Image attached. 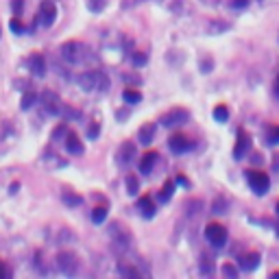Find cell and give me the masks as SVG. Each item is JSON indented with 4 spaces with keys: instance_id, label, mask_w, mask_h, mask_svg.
Masks as SVG:
<instances>
[{
    "instance_id": "6da1fadb",
    "label": "cell",
    "mask_w": 279,
    "mask_h": 279,
    "mask_svg": "<svg viewBox=\"0 0 279 279\" xmlns=\"http://www.w3.org/2000/svg\"><path fill=\"white\" fill-rule=\"evenodd\" d=\"M76 83L83 92H107L109 79L105 76L103 70H85L76 76Z\"/></svg>"
},
{
    "instance_id": "7a4b0ae2",
    "label": "cell",
    "mask_w": 279,
    "mask_h": 279,
    "mask_svg": "<svg viewBox=\"0 0 279 279\" xmlns=\"http://www.w3.org/2000/svg\"><path fill=\"white\" fill-rule=\"evenodd\" d=\"M188 120H190V111L183 109V107H175V109L166 111V114L159 118V122H162L166 129H177V127H181V124H186Z\"/></svg>"
},
{
    "instance_id": "3957f363",
    "label": "cell",
    "mask_w": 279,
    "mask_h": 279,
    "mask_svg": "<svg viewBox=\"0 0 279 279\" xmlns=\"http://www.w3.org/2000/svg\"><path fill=\"white\" fill-rule=\"evenodd\" d=\"M205 238H207V242H210V245L221 249V247L227 245V238H229L227 227H225V225H221V223H210L205 227Z\"/></svg>"
},
{
    "instance_id": "277c9868",
    "label": "cell",
    "mask_w": 279,
    "mask_h": 279,
    "mask_svg": "<svg viewBox=\"0 0 279 279\" xmlns=\"http://www.w3.org/2000/svg\"><path fill=\"white\" fill-rule=\"evenodd\" d=\"M57 269L68 277L76 275V271H79V258H76V253L74 251H61L57 255Z\"/></svg>"
},
{
    "instance_id": "5b68a950",
    "label": "cell",
    "mask_w": 279,
    "mask_h": 279,
    "mask_svg": "<svg viewBox=\"0 0 279 279\" xmlns=\"http://www.w3.org/2000/svg\"><path fill=\"white\" fill-rule=\"evenodd\" d=\"M247 181H249V186L253 188V192L260 194V197L266 194V190L271 186L269 175L262 173V170H247Z\"/></svg>"
},
{
    "instance_id": "8992f818",
    "label": "cell",
    "mask_w": 279,
    "mask_h": 279,
    "mask_svg": "<svg viewBox=\"0 0 279 279\" xmlns=\"http://www.w3.org/2000/svg\"><path fill=\"white\" fill-rule=\"evenodd\" d=\"M55 20H57V7H55V2L52 0H44V2L39 4V11H37V22L44 28H48L55 24Z\"/></svg>"
},
{
    "instance_id": "52a82bcc",
    "label": "cell",
    "mask_w": 279,
    "mask_h": 279,
    "mask_svg": "<svg viewBox=\"0 0 279 279\" xmlns=\"http://www.w3.org/2000/svg\"><path fill=\"white\" fill-rule=\"evenodd\" d=\"M83 50H85V46L79 44V41H66V44L61 46V57L66 59L68 63H79L83 61Z\"/></svg>"
},
{
    "instance_id": "ba28073f",
    "label": "cell",
    "mask_w": 279,
    "mask_h": 279,
    "mask_svg": "<svg viewBox=\"0 0 279 279\" xmlns=\"http://www.w3.org/2000/svg\"><path fill=\"white\" fill-rule=\"evenodd\" d=\"M109 236L114 238V245L120 249V251H129V247L133 245V238L122 229V225H118V223H114L109 227Z\"/></svg>"
},
{
    "instance_id": "9c48e42d",
    "label": "cell",
    "mask_w": 279,
    "mask_h": 279,
    "mask_svg": "<svg viewBox=\"0 0 279 279\" xmlns=\"http://www.w3.org/2000/svg\"><path fill=\"white\" fill-rule=\"evenodd\" d=\"M41 105H44L46 114H50V116H61V111H63V103H61V98H59L55 92H44L41 94Z\"/></svg>"
},
{
    "instance_id": "30bf717a",
    "label": "cell",
    "mask_w": 279,
    "mask_h": 279,
    "mask_svg": "<svg viewBox=\"0 0 279 279\" xmlns=\"http://www.w3.org/2000/svg\"><path fill=\"white\" fill-rule=\"evenodd\" d=\"M168 146H170L173 153H188V151L194 148V142L190 138H186V135H181V133H175L173 138L168 140Z\"/></svg>"
},
{
    "instance_id": "8fae6325",
    "label": "cell",
    "mask_w": 279,
    "mask_h": 279,
    "mask_svg": "<svg viewBox=\"0 0 279 279\" xmlns=\"http://www.w3.org/2000/svg\"><path fill=\"white\" fill-rule=\"evenodd\" d=\"M135 155V144L131 140H127V142H122L120 148H118V153H116V162L118 166H129L131 164V159Z\"/></svg>"
},
{
    "instance_id": "7c38bea8",
    "label": "cell",
    "mask_w": 279,
    "mask_h": 279,
    "mask_svg": "<svg viewBox=\"0 0 279 279\" xmlns=\"http://www.w3.org/2000/svg\"><path fill=\"white\" fill-rule=\"evenodd\" d=\"M28 68H31L33 76H44L46 74V59H44V55L33 52V55L28 57Z\"/></svg>"
},
{
    "instance_id": "4fadbf2b",
    "label": "cell",
    "mask_w": 279,
    "mask_h": 279,
    "mask_svg": "<svg viewBox=\"0 0 279 279\" xmlns=\"http://www.w3.org/2000/svg\"><path fill=\"white\" fill-rule=\"evenodd\" d=\"M249 135H247V131L245 129H240L238 131V140H236V146H234V157L236 159H242L247 155V151H249Z\"/></svg>"
},
{
    "instance_id": "5bb4252c",
    "label": "cell",
    "mask_w": 279,
    "mask_h": 279,
    "mask_svg": "<svg viewBox=\"0 0 279 279\" xmlns=\"http://www.w3.org/2000/svg\"><path fill=\"white\" fill-rule=\"evenodd\" d=\"M66 148L70 155H83V151H85V146H83V142L79 140V135L76 133H68L66 135Z\"/></svg>"
},
{
    "instance_id": "9a60e30c",
    "label": "cell",
    "mask_w": 279,
    "mask_h": 279,
    "mask_svg": "<svg viewBox=\"0 0 279 279\" xmlns=\"http://www.w3.org/2000/svg\"><path fill=\"white\" fill-rule=\"evenodd\" d=\"M260 253H255V251H251V253H245L240 258V269L242 271H255L260 266Z\"/></svg>"
},
{
    "instance_id": "2e32d148",
    "label": "cell",
    "mask_w": 279,
    "mask_h": 279,
    "mask_svg": "<svg viewBox=\"0 0 279 279\" xmlns=\"http://www.w3.org/2000/svg\"><path fill=\"white\" fill-rule=\"evenodd\" d=\"M138 210H140V214L144 218H153L155 216V203H153V199L151 197H140L138 199Z\"/></svg>"
},
{
    "instance_id": "e0dca14e",
    "label": "cell",
    "mask_w": 279,
    "mask_h": 279,
    "mask_svg": "<svg viewBox=\"0 0 279 279\" xmlns=\"http://www.w3.org/2000/svg\"><path fill=\"white\" fill-rule=\"evenodd\" d=\"M153 138H155V124H153V122L142 124L140 131H138V142H140V144H151Z\"/></svg>"
},
{
    "instance_id": "ac0fdd59",
    "label": "cell",
    "mask_w": 279,
    "mask_h": 279,
    "mask_svg": "<svg viewBox=\"0 0 279 279\" xmlns=\"http://www.w3.org/2000/svg\"><path fill=\"white\" fill-rule=\"evenodd\" d=\"M157 153L155 151H151V153H146V155H142V162H140V173L142 175H148L153 168H155V162H157Z\"/></svg>"
},
{
    "instance_id": "d6986e66",
    "label": "cell",
    "mask_w": 279,
    "mask_h": 279,
    "mask_svg": "<svg viewBox=\"0 0 279 279\" xmlns=\"http://www.w3.org/2000/svg\"><path fill=\"white\" fill-rule=\"evenodd\" d=\"M35 100H37V94H35L33 90H26L24 94H22V100H20V107H22V111L31 109V107L35 105Z\"/></svg>"
},
{
    "instance_id": "ffe728a7",
    "label": "cell",
    "mask_w": 279,
    "mask_h": 279,
    "mask_svg": "<svg viewBox=\"0 0 279 279\" xmlns=\"http://www.w3.org/2000/svg\"><path fill=\"white\" fill-rule=\"evenodd\" d=\"M122 100L127 105H135V103H140V100H142V94L138 90H131V87H127V90L122 92Z\"/></svg>"
},
{
    "instance_id": "44dd1931",
    "label": "cell",
    "mask_w": 279,
    "mask_h": 279,
    "mask_svg": "<svg viewBox=\"0 0 279 279\" xmlns=\"http://www.w3.org/2000/svg\"><path fill=\"white\" fill-rule=\"evenodd\" d=\"M212 116H214V120L216 122H227L229 120V109L225 105H216L214 107V111H212Z\"/></svg>"
},
{
    "instance_id": "7402d4cb",
    "label": "cell",
    "mask_w": 279,
    "mask_h": 279,
    "mask_svg": "<svg viewBox=\"0 0 279 279\" xmlns=\"http://www.w3.org/2000/svg\"><path fill=\"white\" fill-rule=\"evenodd\" d=\"M173 194H175V181H166L164 188H162V192H159V199L166 203V201L173 199Z\"/></svg>"
},
{
    "instance_id": "603a6c76",
    "label": "cell",
    "mask_w": 279,
    "mask_h": 279,
    "mask_svg": "<svg viewBox=\"0 0 279 279\" xmlns=\"http://www.w3.org/2000/svg\"><path fill=\"white\" fill-rule=\"evenodd\" d=\"M61 201H63L66 205H70V207L81 205V197H79V194H72V192H63V194H61Z\"/></svg>"
},
{
    "instance_id": "cb8c5ba5",
    "label": "cell",
    "mask_w": 279,
    "mask_h": 279,
    "mask_svg": "<svg viewBox=\"0 0 279 279\" xmlns=\"http://www.w3.org/2000/svg\"><path fill=\"white\" fill-rule=\"evenodd\" d=\"M127 190H129V194H131V197H135V194H138L140 181H138V177H135V175H129L127 177Z\"/></svg>"
},
{
    "instance_id": "d4e9b609",
    "label": "cell",
    "mask_w": 279,
    "mask_h": 279,
    "mask_svg": "<svg viewBox=\"0 0 279 279\" xmlns=\"http://www.w3.org/2000/svg\"><path fill=\"white\" fill-rule=\"evenodd\" d=\"M105 218H107V207H103V205L94 207V210H92V221L98 225V223H103Z\"/></svg>"
},
{
    "instance_id": "484cf974",
    "label": "cell",
    "mask_w": 279,
    "mask_h": 279,
    "mask_svg": "<svg viewBox=\"0 0 279 279\" xmlns=\"http://www.w3.org/2000/svg\"><path fill=\"white\" fill-rule=\"evenodd\" d=\"M9 28H11V31H13V33H17V35H20V33H24V31H26V26H24V24H22V22H20V20H17V17H13V20H11V22H9Z\"/></svg>"
},
{
    "instance_id": "4316f807",
    "label": "cell",
    "mask_w": 279,
    "mask_h": 279,
    "mask_svg": "<svg viewBox=\"0 0 279 279\" xmlns=\"http://www.w3.org/2000/svg\"><path fill=\"white\" fill-rule=\"evenodd\" d=\"M199 269H201V273H203V275H210V273L214 271V264H212V260H210V258H203V262L199 264Z\"/></svg>"
},
{
    "instance_id": "83f0119b",
    "label": "cell",
    "mask_w": 279,
    "mask_h": 279,
    "mask_svg": "<svg viewBox=\"0 0 279 279\" xmlns=\"http://www.w3.org/2000/svg\"><path fill=\"white\" fill-rule=\"evenodd\" d=\"M105 4H107V0H90V2H87V9L90 11H103Z\"/></svg>"
},
{
    "instance_id": "f1b7e54d",
    "label": "cell",
    "mask_w": 279,
    "mask_h": 279,
    "mask_svg": "<svg viewBox=\"0 0 279 279\" xmlns=\"http://www.w3.org/2000/svg\"><path fill=\"white\" fill-rule=\"evenodd\" d=\"M269 144H279V124H275L269 131Z\"/></svg>"
},
{
    "instance_id": "f546056e",
    "label": "cell",
    "mask_w": 279,
    "mask_h": 279,
    "mask_svg": "<svg viewBox=\"0 0 279 279\" xmlns=\"http://www.w3.org/2000/svg\"><path fill=\"white\" fill-rule=\"evenodd\" d=\"M59 135H68V124H66V122H63V124H59V127L55 129V131H52L50 138H52V140H59Z\"/></svg>"
},
{
    "instance_id": "4dcf8cb0",
    "label": "cell",
    "mask_w": 279,
    "mask_h": 279,
    "mask_svg": "<svg viewBox=\"0 0 279 279\" xmlns=\"http://www.w3.org/2000/svg\"><path fill=\"white\" fill-rule=\"evenodd\" d=\"M223 275H225V277H231V279H236V277H238V271H236V266H231V264H225V266H223Z\"/></svg>"
},
{
    "instance_id": "1f68e13d",
    "label": "cell",
    "mask_w": 279,
    "mask_h": 279,
    "mask_svg": "<svg viewBox=\"0 0 279 279\" xmlns=\"http://www.w3.org/2000/svg\"><path fill=\"white\" fill-rule=\"evenodd\" d=\"M131 61L135 63V66H144V63H146V55H144V52H133Z\"/></svg>"
},
{
    "instance_id": "d6a6232c",
    "label": "cell",
    "mask_w": 279,
    "mask_h": 279,
    "mask_svg": "<svg viewBox=\"0 0 279 279\" xmlns=\"http://www.w3.org/2000/svg\"><path fill=\"white\" fill-rule=\"evenodd\" d=\"M98 133H100V124H98V122H94L92 127L87 129V138H90V140H96V138H98Z\"/></svg>"
},
{
    "instance_id": "836d02e7",
    "label": "cell",
    "mask_w": 279,
    "mask_h": 279,
    "mask_svg": "<svg viewBox=\"0 0 279 279\" xmlns=\"http://www.w3.org/2000/svg\"><path fill=\"white\" fill-rule=\"evenodd\" d=\"M120 273L122 275H131V277H140V273L133 269V266H120Z\"/></svg>"
},
{
    "instance_id": "e575fe53",
    "label": "cell",
    "mask_w": 279,
    "mask_h": 279,
    "mask_svg": "<svg viewBox=\"0 0 279 279\" xmlns=\"http://www.w3.org/2000/svg\"><path fill=\"white\" fill-rule=\"evenodd\" d=\"M247 4H249V0H234V2H231V7H238V9H242V7H247Z\"/></svg>"
},
{
    "instance_id": "d590c367",
    "label": "cell",
    "mask_w": 279,
    "mask_h": 279,
    "mask_svg": "<svg viewBox=\"0 0 279 279\" xmlns=\"http://www.w3.org/2000/svg\"><path fill=\"white\" fill-rule=\"evenodd\" d=\"M20 11H22V0H13V13L20 15Z\"/></svg>"
},
{
    "instance_id": "8d00e7d4",
    "label": "cell",
    "mask_w": 279,
    "mask_h": 279,
    "mask_svg": "<svg viewBox=\"0 0 279 279\" xmlns=\"http://www.w3.org/2000/svg\"><path fill=\"white\" fill-rule=\"evenodd\" d=\"M177 183H179V186H186V188L190 186V181L186 179V175H179V177H177Z\"/></svg>"
},
{
    "instance_id": "74e56055",
    "label": "cell",
    "mask_w": 279,
    "mask_h": 279,
    "mask_svg": "<svg viewBox=\"0 0 279 279\" xmlns=\"http://www.w3.org/2000/svg\"><path fill=\"white\" fill-rule=\"evenodd\" d=\"M9 275V271H7V266H4L2 262H0V279H4V277H7Z\"/></svg>"
},
{
    "instance_id": "f35d334b",
    "label": "cell",
    "mask_w": 279,
    "mask_h": 279,
    "mask_svg": "<svg viewBox=\"0 0 279 279\" xmlns=\"http://www.w3.org/2000/svg\"><path fill=\"white\" fill-rule=\"evenodd\" d=\"M275 92H277V96H279V76H277V83H275Z\"/></svg>"
},
{
    "instance_id": "ab89813d",
    "label": "cell",
    "mask_w": 279,
    "mask_h": 279,
    "mask_svg": "<svg viewBox=\"0 0 279 279\" xmlns=\"http://www.w3.org/2000/svg\"><path fill=\"white\" fill-rule=\"evenodd\" d=\"M273 277H279V271H277V273H273Z\"/></svg>"
},
{
    "instance_id": "60d3db41",
    "label": "cell",
    "mask_w": 279,
    "mask_h": 279,
    "mask_svg": "<svg viewBox=\"0 0 279 279\" xmlns=\"http://www.w3.org/2000/svg\"><path fill=\"white\" fill-rule=\"evenodd\" d=\"M277 214H279V203H277Z\"/></svg>"
},
{
    "instance_id": "b9f144b4",
    "label": "cell",
    "mask_w": 279,
    "mask_h": 279,
    "mask_svg": "<svg viewBox=\"0 0 279 279\" xmlns=\"http://www.w3.org/2000/svg\"><path fill=\"white\" fill-rule=\"evenodd\" d=\"M0 35H2V28H0Z\"/></svg>"
}]
</instances>
